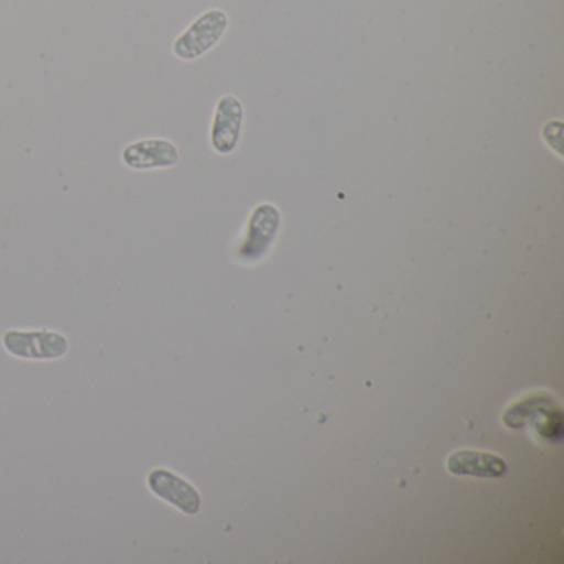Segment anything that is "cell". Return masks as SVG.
Masks as SVG:
<instances>
[{
    "instance_id": "obj_4",
    "label": "cell",
    "mask_w": 564,
    "mask_h": 564,
    "mask_svg": "<svg viewBox=\"0 0 564 564\" xmlns=\"http://www.w3.org/2000/svg\"><path fill=\"white\" fill-rule=\"evenodd\" d=\"M121 161L134 171L167 170L180 163V150L166 138H144L124 147Z\"/></svg>"
},
{
    "instance_id": "obj_8",
    "label": "cell",
    "mask_w": 564,
    "mask_h": 564,
    "mask_svg": "<svg viewBox=\"0 0 564 564\" xmlns=\"http://www.w3.org/2000/svg\"><path fill=\"white\" fill-rule=\"evenodd\" d=\"M445 465L447 470L457 477L501 478L508 471V465L503 458L490 452L470 451V448L452 452Z\"/></svg>"
},
{
    "instance_id": "obj_5",
    "label": "cell",
    "mask_w": 564,
    "mask_h": 564,
    "mask_svg": "<svg viewBox=\"0 0 564 564\" xmlns=\"http://www.w3.org/2000/svg\"><path fill=\"white\" fill-rule=\"evenodd\" d=\"M280 213L272 204H262L253 209L249 220L247 237L239 249V257L246 262H253L265 256L267 250L279 232Z\"/></svg>"
},
{
    "instance_id": "obj_2",
    "label": "cell",
    "mask_w": 564,
    "mask_h": 564,
    "mask_svg": "<svg viewBox=\"0 0 564 564\" xmlns=\"http://www.w3.org/2000/svg\"><path fill=\"white\" fill-rule=\"evenodd\" d=\"M227 25H229V19L220 9L204 12L174 41L173 54L180 61H197L219 44L220 39L226 34Z\"/></svg>"
},
{
    "instance_id": "obj_1",
    "label": "cell",
    "mask_w": 564,
    "mask_h": 564,
    "mask_svg": "<svg viewBox=\"0 0 564 564\" xmlns=\"http://www.w3.org/2000/svg\"><path fill=\"white\" fill-rule=\"evenodd\" d=\"M503 422L510 429H520L531 422L547 441L560 442L563 435V415L550 395L534 394L521 399L507 409Z\"/></svg>"
},
{
    "instance_id": "obj_7",
    "label": "cell",
    "mask_w": 564,
    "mask_h": 564,
    "mask_svg": "<svg viewBox=\"0 0 564 564\" xmlns=\"http://www.w3.org/2000/svg\"><path fill=\"white\" fill-rule=\"evenodd\" d=\"M243 107L239 98L226 95L217 101L213 128H210V144L219 154H230L239 143L242 130Z\"/></svg>"
},
{
    "instance_id": "obj_9",
    "label": "cell",
    "mask_w": 564,
    "mask_h": 564,
    "mask_svg": "<svg viewBox=\"0 0 564 564\" xmlns=\"http://www.w3.org/2000/svg\"><path fill=\"white\" fill-rule=\"evenodd\" d=\"M563 123L561 121H547L543 128V138L546 143L561 156V141H563Z\"/></svg>"
},
{
    "instance_id": "obj_3",
    "label": "cell",
    "mask_w": 564,
    "mask_h": 564,
    "mask_svg": "<svg viewBox=\"0 0 564 564\" xmlns=\"http://www.w3.org/2000/svg\"><path fill=\"white\" fill-rule=\"evenodd\" d=\"M2 343L12 356L21 359H58L68 351V339L48 329H9Z\"/></svg>"
},
{
    "instance_id": "obj_6",
    "label": "cell",
    "mask_w": 564,
    "mask_h": 564,
    "mask_svg": "<svg viewBox=\"0 0 564 564\" xmlns=\"http://www.w3.org/2000/svg\"><path fill=\"white\" fill-rule=\"evenodd\" d=\"M148 487L183 513L196 514L200 510V495L189 481L166 468H154L148 475Z\"/></svg>"
}]
</instances>
